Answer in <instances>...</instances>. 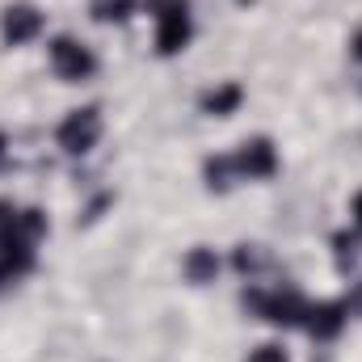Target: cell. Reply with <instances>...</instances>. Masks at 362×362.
<instances>
[{"instance_id":"2","label":"cell","mask_w":362,"mask_h":362,"mask_svg":"<svg viewBox=\"0 0 362 362\" xmlns=\"http://www.w3.org/2000/svg\"><path fill=\"white\" fill-rule=\"evenodd\" d=\"M152 21H156V55L173 59L194 38V8L189 0H148Z\"/></svg>"},{"instance_id":"1","label":"cell","mask_w":362,"mask_h":362,"mask_svg":"<svg viewBox=\"0 0 362 362\" xmlns=\"http://www.w3.org/2000/svg\"><path fill=\"white\" fill-rule=\"evenodd\" d=\"M245 308L257 316V320H266L274 329H303V316H308V299H303V291L299 286H249L245 291Z\"/></svg>"},{"instance_id":"9","label":"cell","mask_w":362,"mask_h":362,"mask_svg":"<svg viewBox=\"0 0 362 362\" xmlns=\"http://www.w3.org/2000/svg\"><path fill=\"white\" fill-rule=\"evenodd\" d=\"M215 274H219V253H215L211 245H194V249L181 257V278L194 282V286L215 282Z\"/></svg>"},{"instance_id":"13","label":"cell","mask_w":362,"mask_h":362,"mask_svg":"<svg viewBox=\"0 0 362 362\" xmlns=\"http://www.w3.org/2000/svg\"><path fill=\"white\" fill-rule=\"evenodd\" d=\"M232 266L240 274H249V278H257V274L270 266V253L262 249V245H236V257H232Z\"/></svg>"},{"instance_id":"15","label":"cell","mask_w":362,"mask_h":362,"mask_svg":"<svg viewBox=\"0 0 362 362\" xmlns=\"http://www.w3.org/2000/svg\"><path fill=\"white\" fill-rule=\"evenodd\" d=\"M346 308H350V316H362V278L350 286V295H346Z\"/></svg>"},{"instance_id":"4","label":"cell","mask_w":362,"mask_h":362,"mask_svg":"<svg viewBox=\"0 0 362 362\" xmlns=\"http://www.w3.org/2000/svg\"><path fill=\"white\" fill-rule=\"evenodd\" d=\"M47 59H51V72L64 81V85H85L97 76V55H93L89 42L72 38V34H55L47 42Z\"/></svg>"},{"instance_id":"18","label":"cell","mask_w":362,"mask_h":362,"mask_svg":"<svg viewBox=\"0 0 362 362\" xmlns=\"http://www.w3.org/2000/svg\"><path fill=\"white\" fill-rule=\"evenodd\" d=\"M0 160H4V135H0Z\"/></svg>"},{"instance_id":"14","label":"cell","mask_w":362,"mask_h":362,"mask_svg":"<svg viewBox=\"0 0 362 362\" xmlns=\"http://www.w3.org/2000/svg\"><path fill=\"white\" fill-rule=\"evenodd\" d=\"M245 362H291V354H286V346H278V341H262V346L249 350Z\"/></svg>"},{"instance_id":"10","label":"cell","mask_w":362,"mask_h":362,"mask_svg":"<svg viewBox=\"0 0 362 362\" xmlns=\"http://www.w3.org/2000/svg\"><path fill=\"white\" fill-rule=\"evenodd\" d=\"M333 262H337V270L350 274L354 266L362 262V228H341V232H333Z\"/></svg>"},{"instance_id":"16","label":"cell","mask_w":362,"mask_h":362,"mask_svg":"<svg viewBox=\"0 0 362 362\" xmlns=\"http://www.w3.org/2000/svg\"><path fill=\"white\" fill-rule=\"evenodd\" d=\"M350 59H354V64H362V25L350 34Z\"/></svg>"},{"instance_id":"5","label":"cell","mask_w":362,"mask_h":362,"mask_svg":"<svg viewBox=\"0 0 362 362\" xmlns=\"http://www.w3.org/2000/svg\"><path fill=\"white\" fill-rule=\"evenodd\" d=\"M278 148H274L270 135H253L245 139L236 152H232V169H236V181H270L278 173Z\"/></svg>"},{"instance_id":"12","label":"cell","mask_w":362,"mask_h":362,"mask_svg":"<svg viewBox=\"0 0 362 362\" xmlns=\"http://www.w3.org/2000/svg\"><path fill=\"white\" fill-rule=\"evenodd\" d=\"M202 177H206V189H215V194H228V189L236 185L232 152H228V156H206V165H202Z\"/></svg>"},{"instance_id":"7","label":"cell","mask_w":362,"mask_h":362,"mask_svg":"<svg viewBox=\"0 0 362 362\" xmlns=\"http://www.w3.org/2000/svg\"><path fill=\"white\" fill-rule=\"evenodd\" d=\"M350 325V308L346 299H320V303H308V316H303V329L316 337V341H337Z\"/></svg>"},{"instance_id":"8","label":"cell","mask_w":362,"mask_h":362,"mask_svg":"<svg viewBox=\"0 0 362 362\" xmlns=\"http://www.w3.org/2000/svg\"><path fill=\"white\" fill-rule=\"evenodd\" d=\"M240 105H245V85L240 81H219V85H211L198 97V110L206 118H232Z\"/></svg>"},{"instance_id":"6","label":"cell","mask_w":362,"mask_h":362,"mask_svg":"<svg viewBox=\"0 0 362 362\" xmlns=\"http://www.w3.org/2000/svg\"><path fill=\"white\" fill-rule=\"evenodd\" d=\"M42 30H47V17H42L38 4L13 0V4L0 8V38H4V47H25V42H34Z\"/></svg>"},{"instance_id":"3","label":"cell","mask_w":362,"mask_h":362,"mask_svg":"<svg viewBox=\"0 0 362 362\" xmlns=\"http://www.w3.org/2000/svg\"><path fill=\"white\" fill-rule=\"evenodd\" d=\"M101 135H105V114H101V105H76V110H68V114L59 118V127H55V144H59L68 156H89L93 148L101 144Z\"/></svg>"},{"instance_id":"17","label":"cell","mask_w":362,"mask_h":362,"mask_svg":"<svg viewBox=\"0 0 362 362\" xmlns=\"http://www.w3.org/2000/svg\"><path fill=\"white\" fill-rule=\"evenodd\" d=\"M350 223H354V228H362V189L350 198Z\"/></svg>"},{"instance_id":"11","label":"cell","mask_w":362,"mask_h":362,"mask_svg":"<svg viewBox=\"0 0 362 362\" xmlns=\"http://www.w3.org/2000/svg\"><path fill=\"white\" fill-rule=\"evenodd\" d=\"M139 13V0H89V17L97 25H127Z\"/></svg>"}]
</instances>
